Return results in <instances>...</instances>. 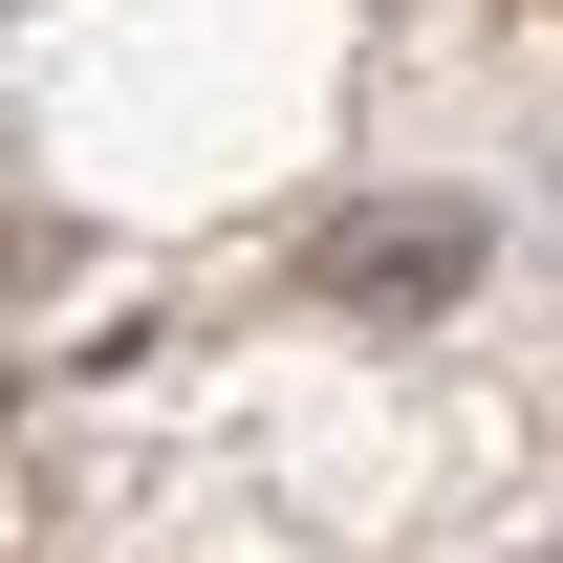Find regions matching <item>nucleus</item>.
<instances>
[{
  "instance_id": "1",
  "label": "nucleus",
  "mask_w": 563,
  "mask_h": 563,
  "mask_svg": "<svg viewBox=\"0 0 563 563\" xmlns=\"http://www.w3.org/2000/svg\"><path fill=\"white\" fill-rule=\"evenodd\" d=\"M347 282H368V303H412V282H455V217H390V239H347Z\"/></svg>"
}]
</instances>
